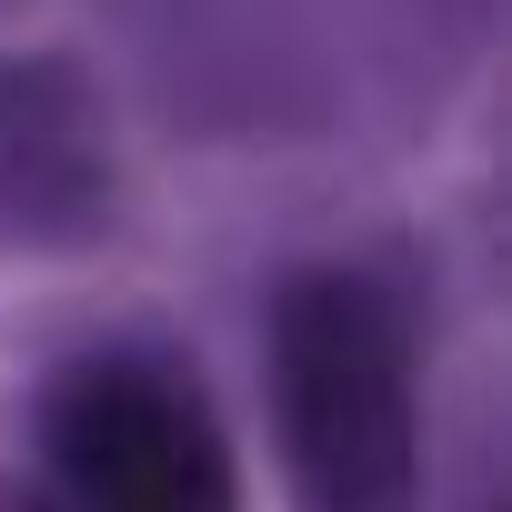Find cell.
I'll list each match as a JSON object with an SVG mask.
<instances>
[{
	"label": "cell",
	"instance_id": "3957f363",
	"mask_svg": "<svg viewBox=\"0 0 512 512\" xmlns=\"http://www.w3.org/2000/svg\"><path fill=\"white\" fill-rule=\"evenodd\" d=\"M0 512H71V502H61L51 482H21V472H11V482H0Z\"/></svg>",
	"mask_w": 512,
	"mask_h": 512
},
{
	"label": "cell",
	"instance_id": "6da1fadb",
	"mask_svg": "<svg viewBox=\"0 0 512 512\" xmlns=\"http://www.w3.org/2000/svg\"><path fill=\"white\" fill-rule=\"evenodd\" d=\"M272 402L292 452L302 512H412L422 442H412V342L382 282L302 272L272 302Z\"/></svg>",
	"mask_w": 512,
	"mask_h": 512
},
{
	"label": "cell",
	"instance_id": "7a4b0ae2",
	"mask_svg": "<svg viewBox=\"0 0 512 512\" xmlns=\"http://www.w3.org/2000/svg\"><path fill=\"white\" fill-rule=\"evenodd\" d=\"M41 442L71 512H231V442L161 352H81L41 402Z\"/></svg>",
	"mask_w": 512,
	"mask_h": 512
}]
</instances>
